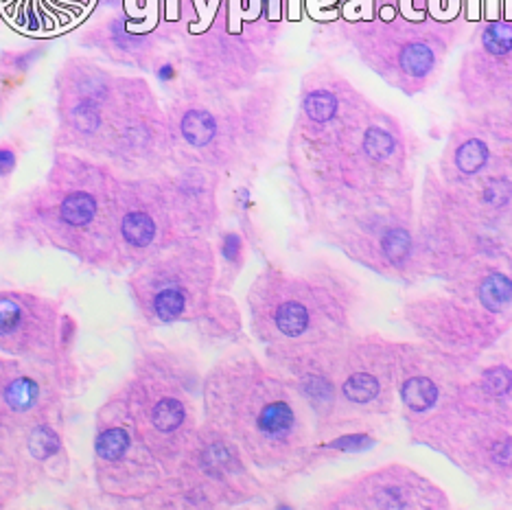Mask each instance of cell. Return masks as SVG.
Listing matches in <instances>:
<instances>
[{
	"mask_svg": "<svg viewBox=\"0 0 512 510\" xmlns=\"http://www.w3.org/2000/svg\"><path fill=\"white\" fill-rule=\"evenodd\" d=\"M464 364L427 344H401L397 390L410 432L458 401L462 381L469 375Z\"/></svg>",
	"mask_w": 512,
	"mask_h": 510,
	"instance_id": "19",
	"label": "cell"
},
{
	"mask_svg": "<svg viewBox=\"0 0 512 510\" xmlns=\"http://www.w3.org/2000/svg\"><path fill=\"white\" fill-rule=\"evenodd\" d=\"M53 90L51 147L101 160L119 110L123 73L95 55H68L57 68Z\"/></svg>",
	"mask_w": 512,
	"mask_h": 510,
	"instance_id": "10",
	"label": "cell"
},
{
	"mask_svg": "<svg viewBox=\"0 0 512 510\" xmlns=\"http://www.w3.org/2000/svg\"><path fill=\"white\" fill-rule=\"evenodd\" d=\"M167 471L138 427L121 386L95 412L92 430V482L110 506L141 508Z\"/></svg>",
	"mask_w": 512,
	"mask_h": 510,
	"instance_id": "9",
	"label": "cell"
},
{
	"mask_svg": "<svg viewBox=\"0 0 512 510\" xmlns=\"http://www.w3.org/2000/svg\"><path fill=\"white\" fill-rule=\"evenodd\" d=\"M178 156V136L169 110L147 75L123 73L119 110L101 162L119 176H156Z\"/></svg>",
	"mask_w": 512,
	"mask_h": 510,
	"instance_id": "12",
	"label": "cell"
},
{
	"mask_svg": "<svg viewBox=\"0 0 512 510\" xmlns=\"http://www.w3.org/2000/svg\"><path fill=\"white\" fill-rule=\"evenodd\" d=\"M482 197H484V202L488 206H493V208H499V206L508 204L510 197H512V184H510V180H506V178L488 180L484 191H482Z\"/></svg>",
	"mask_w": 512,
	"mask_h": 510,
	"instance_id": "28",
	"label": "cell"
},
{
	"mask_svg": "<svg viewBox=\"0 0 512 510\" xmlns=\"http://www.w3.org/2000/svg\"><path fill=\"white\" fill-rule=\"evenodd\" d=\"M482 46L488 55L504 57L512 51V27L504 25V22H493L491 27L484 31Z\"/></svg>",
	"mask_w": 512,
	"mask_h": 510,
	"instance_id": "26",
	"label": "cell"
},
{
	"mask_svg": "<svg viewBox=\"0 0 512 510\" xmlns=\"http://www.w3.org/2000/svg\"><path fill=\"white\" fill-rule=\"evenodd\" d=\"M178 237L156 176L130 178L114 173L116 272H130Z\"/></svg>",
	"mask_w": 512,
	"mask_h": 510,
	"instance_id": "15",
	"label": "cell"
},
{
	"mask_svg": "<svg viewBox=\"0 0 512 510\" xmlns=\"http://www.w3.org/2000/svg\"><path fill=\"white\" fill-rule=\"evenodd\" d=\"M307 506L320 510H438L451 504L445 491L423 473L405 465H386L322 486Z\"/></svg>",
	"mask_w": 512,
	"mask_h": 510,
	"instance_id": "17",
	"label": "cell"
},
{
	"mask_svg": "<svg viewBox=\"0 0 512 510\" xmlns=\"http://www.w3.org/2000/svg\"><path fill=\"white\" fill-rule=\"evenodd\" d=\"M278 97L276 79H261L237 92H206L184 84L167 103L178 152L221 176L252 167L274 136Z\"/></svg>",
	"mask_w": 512,
	"mask_h": 510,
	"instance_id": "5",
	"label": "cell"
},
{
	"mask_svg": "<svg viewBox=\"0 0 512 510\" xmlns=\"http://www.w3.org/2000/svg\"><path fill=\"white\" fill-rule=\"evenodd\" d=\"M217 254V289L230 292L239 274L246 268L248 239L239 230H219L215 241Z\"/></svg>",
	"mask_w": 512,
	"mask_h": 510,
	"instance_id": "23",
	"label": "cell"
},
{
	"mask_svg": "<svg viewBox=\"0 0 512 510\" xmlns=\"http://www.w3.org/2000/svg\"><path fill=\"white\" fill-rule=\"evenodd\" d=\"M202 419L226 432L252 467L274 480L305 473L316 443L305 403L248 346L224 353L204 373Z\"/></svg>",
	"mask_w": 512,
	"mask_h": 510,
	"instance_id": "2",
	"label": "cell"
},
{
	"mask_svg": "<svg viewBox=\"0 0 512 510\" xmlns=\"http://www.w3.org/2000/svg\"><path fill=\"white\" fill-rule=\"evenodd\" d=\"M31 493H36V486L29 480L18 438L0 434V510L11 508Z\"/></svg>",
	"mask_w": 512,
	"mask_h": 510,
	"instance_id": "22",
	"label": "cell"
},
{
	"mask_svg": "<svg viewBox=\"0 0 512 510\" xmlns=\"http://www.w3.org/2000/svg\"><path fill=\"white\" fill-rule=\"evenodd\" d=\"M138 322L145 329L191 324L206 338L241 333V311L217 289V254L211 237L180 235L125 278Z\"/></svg>",
	"mask_w": 512,
	"mask_h": 510,
	"instance_id": "4",
	"label": "cell"
},
{
	"mask_svg": "<svg viewBox=\"0 0 512 510\" xmlns=\"http://www.w3.org/2000/svg\"><path fill=\"white\" fill-rule=\"evenodd\" d=\"M180 20H160L143 11H108L77 33V46L112 68L149 75L158 57L178 44Z\"/></svg>",
	"mask_w": 512,
	"mask_h": 510,
	"instance_id": "16",
	"label": "cell"
},
{
	"mask_svg": "<svg viewBox=\"0 0 512 510\" xmlns=\"http://www.w3.org/2000/svg\"><path fill=\"white\" fill-rule=\"evenodd\" d=\"M274 46V25L263 18L217 14L202 27L180 20L178 49L186 84L206 92H237L254 86L272 64Z\"/></svg>",
	"mask_w": 512,
	"mask_h": 510,
	"instance_id": "8",
	"label": "cell"
},
{
	"mask_svg": "<svg viewBox=\"0 0 512 510\" xmlns=\"http://www.w3.org/2000/svg\"><path fill=\"white\" fill-rule=\"evenodd\" d=\"M488 160V147L477 141V138H471V141L464 143L458 154H456V165L462 173H467V176H473V173L480 171Z\"/></svg>",
	"mask_w": 512,
	"mask_h": 510,
	"instance_id": "25",
	"label": "cell"
},
{
	"mask_svg": "<svg viewBox=\"0 0 512 510\" xmlns=\"http://www.w3.org/2000/svg\"><path fill=\"white\" fill-rule=\"evenodd\" d=\"M81 381L0 353V434L16 438L44 421L66 419Z\"/></svg>",
	"mask_w": 512,
	"mask_h": 510,
	"instance_id": "18",
	"label": "cell"
},
{
	"mask_svg": "<svg viewBox=\"0 0 512 510\" xmlns=\"http://www.w3.org/2000/svg\"><path fill=\"white\" fill-rule=\"evenodd\" d=\"M0 246L55 250L81 268L116 272L114 171L90 156L53 149L44 178L0 204Z\"/></svg>",
	"mask_w": 512,
	"mask_h": 510,
	"instance_id": "1",
	"label": "cell"
},
{
	"mask_svg": "<svg viewBox=\"0 0 512 510\" xmlns=\"http://www.w3.org/2000/svg\"><path fill=\"white\" fill-rule=\"evenodd\" d=\"M79 322L64 300L31 289H0V353L81 381Z\"/></svg>",
	"mask_w": 512,
	"mask_h": 510,
	"instance_id": "11",
	"label": "cell"
},
{
	"mask_svg": "<svg viewBox=\"0 0 512 510\" xmlns=\"http://www.w3.org/2000/svg\"><path fill=\"white\" fill-rule=\"evenodd\" d=\"M202 381L204 373L189 353L138 335L130 373L119 386L167 475L202 423Z\"/></svg>",
	"mask_w": 512,
	"mask_h": 510,
	"instance_id": "6",
	"label": "cell"
},
{
	"mask_svg": "<svg viewBox=\"0 0 512 510\" xmlns=\"http://www.w3.org/2000/svg\"><path fill=\"white\" fill-rule=\"evenodd\" d=\"M221 173L204 162L178 152L156 173L180 235L211 237L219 222Z\"/></svg>",
	"mask_w": 512,
	"mask_h": 510,
	"instance_id": "20",
	"label": "cell"
},
{
	"mask_svg": "<svg viewBox=\"0 0 512 510\" xmlns=\"http://www.w3.org/2000/svg\"><path fill=\"white\" fill-rule=\"evenodd\" d=\"M22 143L16 138H5L0 141V182H9L20 167Z\"/></svg>",
	"mask_w": 512,
	"mask_h": 510,
	"instance_id": "27",
	"label": "cell"
},
{
	"mask_svg": "<svg viewBox=\"0 0 512 510\" xmlns=\"http://www.w3.org/2000/svg\"><path fill=\"white\" fill-rule=\"evenodd\" d=\"M357 305L355 278L320 259L300 268L267 263L246 294L250 331L263 349L344 340L355 333Z\"/></svg>",
	"mask_w": 512,
	"mask_h": 510,
	"instance_id": "3",
	"label": "cell"
},
{
	"mask_svg": "<svg viewBox=\"0 0 512 510\" xmlns=\"http://www.w3.org/2000/svg\"><path fill=\"white\" fill-rule=\"evenodd\" d=\"M399 66L407 77H427L436 66V53L425 42H410L399 55Z\"/></svg>",
	"mask_w": 512,
	"mask_h": 510,
	"instance_id": "24",
	"label": "cell"
},
{
	"mask_svg": "<svg viewBox=\"0 0 512 510\" xmlns=\"http://www.w3.org/2000/svg\"><path fill=\"white\" fill-rule=\"evenodd\" d=\"M484 278L486 274H480L475 283H462L460 294L427 296L405 309L407 320L427 346L471 362L497 340L495 320L504 311H497Z\"/></svg>",
	"mask_w": 512,
	"mask_h": 510,
	"instance_id": "14",
	"label": "cell"
},
{
	"mask_svg": "<svg viewBox=\"0 0 512 510\" xmlns=\"http://www.w3.org/2000/svg\"><path fill=\"white\" fill-rule=\"evenodd\" d=\"M97 5L108 11H121V9L143 11L147 7V0H97Z\"/></svg>",
	"mask_w": 512,
	"mask_h": 510,
	"instance_id": "29",
	"label": "cell"
},
{
	"mask_svg": "<svg viewBox=\"0 0 512 510\" xmlns=\"http://www.w3.org/2000/svg\"><path fill=\"white\" fill-rule=\"evenodd\" d=\"M399 351V342L381 338L379 333H351L342 342L337 364L340 436L355 434L357 427L377 416L392 414L394 401L399 399Z\"/></svg>",
	"mask_w": 512,
	"mask_h": 510,
	"instance_id": "13",
	"label": "cell"
},
{
	"mask_svg": "<svg viewBox=\"0 0 512 510\" xmlns=\"http://www.w3.org/2000/svg\"><path fill=\"white\" fill-rule=\"evenodd\" d=\"M49 53V42H36L20 49L0 51V121L14 106V101L27 88L36 66Z\"/></svg>",
	"mask_w": 512,
	"mask_h": 510,
	"instance_id": "21",
	"label": "cell"
},
{
	"mask_svg": "<svg viewBox=\"0 0 512 510\" xmlns=\"http://www.w3.org/2000/svg\"><path fill=\"white\" fill-rule=\"evenodd\" d=\"M267 486L241 447L219 427L202 419L200 427L145 510H213L259 502Z\"/></svg>",
	"mask_w": 512,
	"mask_h": 510,
	"instance_id": "7",
	"label": "cell"
}]
</instances>
